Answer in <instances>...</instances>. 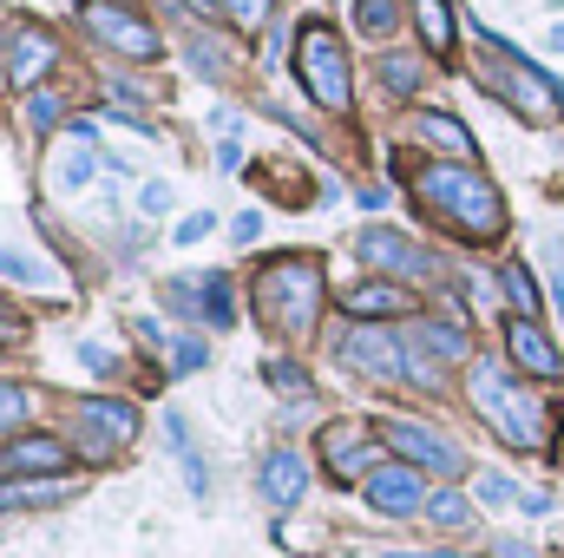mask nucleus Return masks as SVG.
<instances>
[{
    "mask_svg": "<svg viewBox=\"0 0 564 558\" xmlns=\"http://www.w3.org/2000/svg\"><path fill=\"white\" fill-rule=\"evenodd\" d=\"M414 191H421L426 211H440L466 244H492L506 230V197L473 164H426L421 178H414Z\"/></svg>",
    "mask_w": 564,
    "mask_h": 558,
    "instance_id": "obj_1",
    "label": "nucleus"
},
{
    "mask_svg": "<svg viewBox=\"0 0 564 558\" xmlns=\"http://www.w3.org/2000/svg\"><path fill=\"white\" fill-rule=\"evenodd\" d=\"M479 86H486L492 99H506L525 126H552V119H564V86L545 73V66H532L512 40H499L492 26L479 33Z\"/></svg>",
    "mask_w": 564,
    "mask_h": 558,
    "instance_id": "obj_2",
    "label": "nucleus"
},
{
    "mask_svg": "<svg viewBox=\"0 0 564 558\" xmlns=\"http://www.w3.org/2000/svg\"><path fill=\"white\" fill-rule=\"evenodd\" d=\"M466 395H473L479 420H492V433H499L506 447L539 453V447L552 440V415H545V401L525 395L499 362H473V368H466Z\"/></svg>",
    "mask_w": 564,
    "mask_h": 558,
    "instance_id": "obj_3",
    "label": "nucleus"
},
{
    "mask_svg": "<svg viewBox=\"0 0 564 558\" xmlns=\"http://www.w3.org/2000/svg\"><path fill=\"white\" fill-rule=\"evenodd\" d=\"M257 315L270 329H282V335H308L315 315H322V264L308 250L263 264V277H257Z\"/></svg>",
    "mask_w": 564,
    "mask_h": 558,
    "instance_id": "obj_4",
    "label": "nucleus"
},
{
    "mask_svg": "<svg viewBox=\"0 0 564 558\" xmlns=\"http://www.w3.org/2000/svg\"><path fill=\"white\" fill-rule=\"evenodd\" d=\"M295 66H302V86H308V99H315L322 112H348V99H355V86H348V53H341V40H335L328 20H308V26H302Z\"/></svg>",
    "mask_w": 564,
    "mask_h": 558,
    "instance_id": "obj_5",
    "label": "nucleus"
},
{
    "mask_svg": "<svg viewBox=\"0 0 564 558\" xmlns=\"http://www.w3.org/2000/svg\"><path fill=\"white\" fill-rule=\"evenodd\" d=\"M73 427H79V453H86V460H112V453L139 433V408H132V401L86 395V401H73Z\"/></svg>",
    "mask_w": 564,
    "mask_h": 558,
    "instance_id": "obj_6",
    "label": "nucleus"
},
{
    "mask_svg": "<svg viewBox=\"0 0 564 558\" xmlns=\"http://www.w3.org/2000/svg\"><path fill=\"white\" fill-rule=\"evenodd\" d=\"M79 13H86V33H99L106 46H119V53H132V60H158V53H164V40L144 26L126 0H86Z\"/></svg>",
    "mask_w": 564,
    "mask_h": 558,
    "instance_id": "obj_7",
    "label": "nucleus"
},
{
    "mask_svg": "<svg viewBox=\"0 0 564 558\" xmlns=\"http://www.w3.org/2000/svg\"><path fill=\"white\" fill-rule=\"evenodd\" d=\"M0 66H7L13 86H40V79L59 66V40H53L40 20H13V26H7V60H0Z\"/></svg>",
    "mask_w": 564,
    "mask_h": 558,
    "instance_id": "obj_8",
    "label": "nucleus"
},
{
    "mask_svg": "<svg viewBox=\"0 0 564 558\" xmlns=\"http://www.w3.org/2000/svg\"><path fill=\"white\" fill-rule=\"evenodd\" d=\"M335 355H341L355 375H368V382H401V375H408V348H401L388 329H348Z\"/></svg>",
    "mask_w": 564,
    "mask_h": 558,
    "instance_id": "obj_9",
    "label": "nucleus"
},
{
    "mask_svg": "<svg viewBox=\"0 0 564 558\" xmlns=\"http://www.w3.org/2000/svg\"><path fill=\"white\" fill-rule=\"evenodd\" d=\"M355 250H361L375 270H388V277H433V257H426L421 244H408L401 230H381V224H375V230L355 237Z\"/></svg>",
    "mask_w": 564,
    "mask_h": 558,
    "instance_id": "obj_10",
    "label": "nucleus"
},
{
    "mask_svg": "<svg viewBox=\"0 0 564 558\" xmlns=\"http://www.w3.org/2000/svg\"><path fill=\"white\" fill-rule=\"evenodd\" d=\"M322 460H328V473H335V480H355V473H368V466H388V460L368 447V433H361L355 420L322 427Z\"/></svg>",
    "mask_w": 564,
    "mask_h": 558,
    "instance_id": "obj_11",
    "label": "nucleus"
},
{
    "mask_svg": "<svg viewBox=\"0 0 564 558\" xmlns=\"http://www.w3.org/2000/svg\"><path fill=\"white\" fill-rule=\"evenodd\" d=\"M388 447H394V453H408L414 466H433V473H459V466H466V460H459V447H453V440H440V433L421 427V420H394V427H388Z\"/></svg>",
    "mask_w": 564,
    "mask_h": 558,
    "instance_id": "obj_12",
    "label": "nucleus"
},
{
    "mask_svg": "<svg viewBox=\"0 0 564 558\" xmlns=\"http://www.w3.org/2000/svg\"><path fill=\"white\" fill-rule=\"evenodd\" d=\"M506 348H512V362H519L525 375H545V382L564 375V355L552 348V335H545L532 315H512V322H506Z\"/></svg>",
    "mask_w": 564,
    "mask_h": 558,
    "instance_id": "obj_13",
    "label": "nucleus"
},
{
    "mask_svg": "<svg viewBox=\"0 0 564 558\" xmlns=\"http://www.w3.org/2000/svg\"><path fill=\"white\" fill-rule=\"evenodd\" d=\"M368 506H375V513H421L426 506L421 473H414V466H394V460L375 466V473H368Z\"/></svg>",
    "mask_w": 564,
    "mask_h": 558,
    "instance_id": "obj_14",
    "label": "nucleus"
},
{
    "mask_svg": "<svg viewBox=\"0 0 564 558\" xmlns=\"http://www.w3.org/2000/svg\"><path fill=\"white\" fill-rule=\"evenodd\" d=\"M66 466V440H53V433H26V440H7L0 447V473H59Z\"/></svg>",
    "mask_w": 564,
    "mask_h": 558,
    "instance_id": "obj_15",
    "label": "nucleus"
},
{
    "mask_svg": "<svg viewBox=\"0 0 564 558\" xmlns=\"http://www.w3.org/2000/svg\"><path fill=\"white\" fill-rule=\"evenodd\" d=\"M302 486H308L302 453H289V447H282V453L263 460V500H270V506H295V500H302Z\"/></svg>",
    "mask_w": 564,
    "mask_h": 558,
    "instance_id": "obj_16",
    "label": "nucleus"
},
{
    "mask_svg": "<svg viewBox=\"0 0 564 558\" xmlns=\"http://www.w3.org/2000/svg\"><path fill=\"white\" fill-rule=\"evenodd\" d=\"M341 309H348V315H361V322H375V315H401V309H414V302H408V289H401V282H361V289H348V296H341Z\"/></svg>",
    "mask_w": 564,
    "mask_h": 558,
    "instance_id": "obj_17",
    "label": "nucleus"
},
{
    "mask_svg": "<svg viewBox=\"0 0 564 558\" xmlns=\"http://www.w3.org/2000/svg\"><path fill=\"white\" fill-rule=\"evenodd\" d=\"M414 132H421L433 151H453L459 164H473V132H466L453 112H421V119H414Z\"/></svg>",
    "mask_w": 564,
    "mask_h": 558,
    "instance_id": "obj_18",
    "label": "nucleus"
},
{
    "mask_svg": "<svg viewBox=\"0 0 564 558\" xmlns=\"http://www.w3.org/2000/svg\"><path fill=\"white\" fill-rule=\"evenodd\" d=\"M414 20H421V40H426V53H453V33H459V20H453V7L446 0H414Z\"/></svg>",
    "mask_w": 564,
    "mask_h": 558,
    "instance_id": "obj_19",
    "label": "nucleus"
},
{
    "mask_svg": "<svg viewBox=\"0 0 564 558\" xmlns=\"http://www.w3.org/2000/svg\"><path fill=\"white\" fill-rule=\"evenodd\" d=\"M46 184H53L59 197H79V191L93 184V151H86V144L59 151V158H53V171H46Z\"/></svg>",
    "mask_w": 564,
    "mask_h": 558,
    "instance_id": "obj_20",
    "label": "nucleus"
},
{
    "mask_svg": "<svg viewBox=\"0 0 564 558\" xmlns=\"http://www.w3.org/2000/svg\"><path fill=\"white\" fill-rule=\"evenodd\" d=\"M164 440H171V453L184 460V480H191V493L204 500V493H210V473H204V460H197V447H191V427L171 415V420H164Z\"/></svg>",
    "mask_w": 564,
    "mask_h": 558,
    "instance_id": "obj_21",
    "label": "nucleus"
},
{
    "mask_svg": "<svg viewBox=\"0 0 564 558\" xmlns=\"http://www.w3.org/2000/svg\"><path fill=\"white\" fill-rule=\"evenodd\" d=\"M0 277L33 282V289H53V282H59V270H53L46 257H26V250H7V244H0Z\"/></svg>",
    "mask_w": 564,
    "mask_h": 558,
    "instance_id": "obj_22",
    "label": "nucleus"
},
{
    "mask_svg": "<svg viewBox=\"0 0 564 558\" xmlns=\"http://www.w3.org/2000/svg\"><path fill=\"white\" fill-rule=\"evenodd\" d=\"M355 26H361L368 40H394L401 7H394V0H355Z\"/></svg>",
    "mask_w": 564,
    "mask_h": 558,
    "instance_id": "obj_23",
    "label": "nucleus"
},
{
    "mask_svg": "<svg viewBox=\"0 0 564 558\" xmlns=\"http://www.w3.org/2000/svg\"><path fill=\"white\" fill-rule=\"evenodd\" d=\"M204 315H210L217 329H230V322H237V296H230V277H224V270H210V277H204Z\"/></svg>",
    "mask_w": 564,
    "mask_h": 558,
    "instance_id": "obj_24",
    "label": "nucleus"
},
{
    "mask_svg": "<svg viewBox=\"0 0 564 558\" xmlns=\"http://www.w3.org/2000/svg\"><path fill=\"white\" fill-rule=\"evenodd\" d=\"M184 53H191L197 79H224V73H230V53H224L217 40H204V33H197V40H184Z\"/></svg>",
    "mask_w": 564,
    "mask_h": 558,
    "instance_id": "obj_25",
    "label": "nucleus"
},
{
    "mask_svg": "<svg viewBox=\"0 0 564 558\" xmlns=\"http://www.w3.org/2000/svg\"><path fill=\"white\" fill-rule=\"evenodd\" d=\"M426 519L446 526V533H466V526H473V506H466L459 493H433V500H426Z\"/></svg>",
    "mask_w": 564,
    "mask_h": 558,
    "instance_id": "obj_26",
    "label": "nucleus"
},
{
    "mask_svg": "<svg viewBox=\"0 0 564 558\" xmlns=\"http://www.w3.org/2000/svg\"><path fill=\"white\" fill-rule=\"evenodd\" d=\"M414 335H421V342L433 348V355H440V362H459V355H466V335H459L453 322H446V329H440V322H421Z\"/></svg>",
    "mask_w": 564,
    "mask_h": 558,
    "instance_id": "obj_27",
    "label": "nucleus"
},
{
    "mask_svg": "<svg viewBox=\"0 0 564 558\" xmlns=\"http://www.w3.org/2000/svg\"><path fill=\"white\" fill-rule=\"evenodd\" d=\"M53 500H66L59 480H40V486H0V506H53Z\"/></svg>",
    "mask_w": 564,
    "mask_h": 558,
    "instance_id": "obj_28",
    "label": "nucleus"
},
{
    "mask_svg": "<svg viewBox=\"0 0 564 558\" xmlns=\"http://www.w3.org/2000/svg\"><path fill=\"white\" fill-rule=\"evenodd\" d=\"M506 296L519 315H539V289H532V270L525 264H506Z\"/></svg>",
    "mask_w": 564,
    "mask_h": 558,
    "instance_id": "obj_29",
    "label": "nucleus"
},
{
    "mask_svg": "<svg viewBox=\"0 0 564 558\" xmlns=\"http://www.w3.org/2000/svg\"><path fill=\"white\" fill-rule=\"evenodd\" d=\"M421 86V60H381V93H414Z\"/></svg>",
    "mask_w": 564,
    "mask_h": 558,
    "instance_id": "obj_30",
    "label": "nucleus"
},
{
    "mask_svg": "<svg viewBox=\"0 0 564 558\" xmlns=\"http://www.w3.org/2000/svg\"><path fill=\"white\" fill-rule=\"evenodd\" d=\"M59 119H66V99H59V93H33V99H26V126H33V132H53Z\"/></svg>",
    "mask_w": 564,
    "mask_h": 558,
    "instance_id": "obj_31",
    "label": "nucleus"
},
{
    "mask_svg": "<svg viewBox=\"0 0 564 558\" xmlns=\"http://www.w3.org/2000/svg\"><path fill=\"white\" fill-rule=\"evenodd\" d=\"M263 375H270V388H282V395H308V375H302L295 362H270Z\"/></svg>",
    "mask_w": 564,
    "mask_h": 558,
    "instance_id": "obj_32",
    "label": "nucleus"
},
{
    "mask_svg": "<svg viewBox=\"0 0 564 558\" xmlns=\"http://www.w3.org/2000/svg\"><path fill=\"white\" fill-rule=\"evenodd\" d=\"M224 13L237 26H270V0H224Z\"/></svg>",
    "mask_w": 564,
    "mask_h": 558,
    "instance_id": "obj_33",
    "label": "nucleus"
},
{
    "mask_svg": "<svg viewBox=\"0 0 564 558\" xmlns=\"http://www.w3.org/2000/svg\"><path fill=\"white\" fill-rule=\"evenodd\" d=\"M210 230H217V217H210V211H191V217H184V224H177L171 237H177V244H204Z\"/></svg>",
    "mask_w": 564,
    "mask_h": 558,
    "instance_id": "obj_34",
    "label": "nucleus"
},
{
    "mask_svg": "<svg viewBox=\"0 0 564 558\" xmlns=\"http://www.w3.org/2000/svg\"><path fill=\"white\" fill-rule=\"evenodd\" d=\"M479 500H486V506H512L519 493H512V480H506V473H479Z\"/></svg>",
    "mask_w": 564,
    "mask_h": 558,
    "instance_id": "obj_35",
    "label": "nucleus"
},
{
    "mask_svg": "<svg viewBox=\"0 0 564 558\" xmlns=\"http://www.w3.org/2000/svg\"><path fill=\"white\" fill-rule=\"evenodd\" d=\"M20 415H26V395H20L13 382H0V433H7V427H20Z\"/></svg>",
    "mask_w": 564,
    "mask_h": 558,
    "instance_id": "obj_36",
    "label": "nucleus"
},
{
    "mask_svg": "<svg viewBox=\"0 0 564 558\" xmlns=\"http://www.w3.org/2000/svg\"><path fill=\"white\" fill-rule=\"evenodd\" d=\"M171 368H184V375L204 368V342H177V348H171Z\"/></svg>",
    "mask_w": 564,
    "mask_h": 558,
    "instance_id": "obj_37",
    "label": "nucleus"
},
{
    "mask_svg": "<svg viewBox=\"0 0 564 558\" xmlns=\"http://www.w3.org/2000/svg\"><path fill=\"white\" fill-rule=\"evenodd\" d=\"M230 237H237V244H257V237H263V217H257V211H243V217L230 224Z\"/></svg>",
    "mask_w": 564,
    "mask_h": 558,
    "instance_id": "obj_38",
    "label": "nucleus"
},
{
    "mask_svg": "<svg viewBox=\"0 0 564 558\" xmlns=\"http://www.w3.org/2000/svg\"><path fill=\"white\" fill-rule=\"evenodd\" d=\"M144 211H151V217H164V211H171V184H144V197H139Z\"/></svg>",
    "mask_w": 564,
    "mask_h": 558,
    "instance_id": "obj_39",
    "label": "nucleus"
},
{
    "mask_svg": "<svg viewBox=\"0 0 564 558\" xmlns=\"http://www.w3.org/2000/svg\"><path fill=\"white\" fill-rule=\"evenodd\" d=\"M164 302H171V309H177V315H184V309H191V302H197V289H191V282H164Z\"/></svg>",
    "mask_w": 564,
    "mask_h": 558,
    "instance_id": "obj_40",
    "label": "nucleus"
},
{
    "mask_svg": "<svg viewBox=\"0 0 564 558\" xmlns=\"http://www.w3.org/2000/svg\"><path fill=\"white\" fill-rule=\"evenodd\" d=\"M79 362H86V368H99V375H106V368H112V355H106V348H99V342H86V348H79Z\"/></svg>",
    "mask_w": 564,
    "mask_h": 558,
    "instance_id": "obj_41",
    "label": "nucleus"
},
{
    "mask_svg": "<svg viewBox=\"0 0 564 558\" xmlns=\"http://www.w3.org/2000/svg\"><path fill=\"white\" fill-rule=\"evenodd\" d=\"M492 558H539L532 546H519V539H492Z\"/></svg>",
    "mask_w": 564,
    "mask_h": 558,
    "instance_id": "obj_42",
    "label": "nucleus"
},
{
    "mask_svg": "<svg viewBox=\"0 0 564 558\" xmlns=\"http://www.w3.org/2000/svg\"><path fill=\"white\" fill-rule=\"evenodd\" d=\"M13 335H20V322H13V315L0 309V342H13Z\"/></svg>",
    "mask_w": 564,
    "mask_h": 558,
    "instance_id": "obj_43",
    "label": "nucleus"
},
{
    "mask_svg": "<svg viewBox=\"0 0 564 558\" xmlns=\"http://www.w3.org/2000/svg\"><path fill=\"white\" fill-rule=\"evenodd\" d=\"M552 296H558V309H564V270H558V277H552Z\"/></svg>",
    "mask_w": 564,
    "mask_h": 558,
    "instance_id": "obj_44",
    "label": "nucleus"
},
{
    "mask_svg": "<svg viewBox=\"0 0 564 558\" xmlns=\"http://www.w3.org/2000/svg\"><path fill=\"white\" fill-rule=\"evenodd\" d=\"M552 46H558V53H564V26H552Z\"/></svg>",
    "mask_w": 564,
    "mask_h": 558,
    "instance_id": "obj_45",
    "label": "nucleus"
},
{
    "mask_svg": "<svg viewBox=\"0 0 564 558\" xmlns=\"http://www.w3.org/2000/svg\"><path fill=\"white\" fill-rule=\"evenodd\" d=\"M388 558H433V552H388Z\"/></svg>",
    "mask_w": 564,
    "mask_h": 558,
    "instance_id": "obj_46",
    "label": "nucleus"
}]
</instances>
